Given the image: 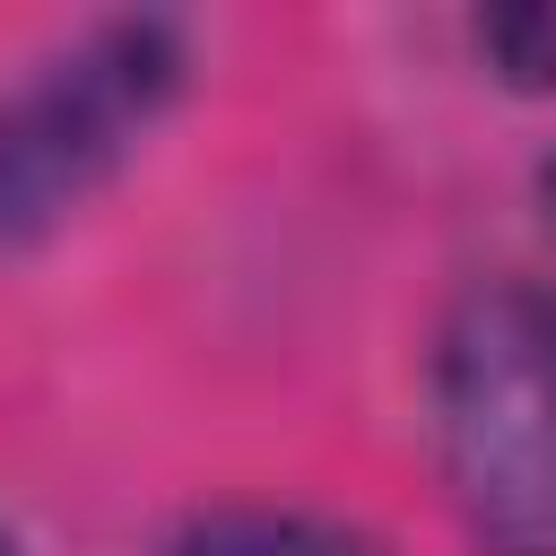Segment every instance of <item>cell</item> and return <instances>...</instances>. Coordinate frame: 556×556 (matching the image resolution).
<instances>
[{
  "mask_svg": "<svg viewBox=\"0 0 556 556\" xmlns=\"http://www.w3.org/2000/svg\"><path fill=\"white\" fill-rule=\"evenodd\" d=\"M547 182H556V174H547Z\"/></svg>",
  "mask_w": 556,
  "mask_h": 556,
  "instance_id": "8992f818",
  "label": "cell"
},
{
  "mask_svg": "<svg viewBox=\"0 0 556 556\" xmlns=\"http://www.w3.org/2000/svg\"><path fill=\"white\" fill-rule=\"evenodd\" d=\"M174 556H382L365 530L348 521H321V513H269V504H226V513H200Z\"/></svg>",
  "mask_w": 556,
  "mask_h": 556,
  "instance_id": "3957f363",
  "label": "cell"
},
{
  "mask_svg": "<svg viewBox=\"0 0 556 556\" xmlns=\"http://www.w3.org/2000/svg\"><path fill=\"white\" fill-rule=\"evenodd\" d=\"M434 434L486 556H556V304L478 287L434 348Z\"/></svg>",
  "mask_w": 556,
  "mask_h": 556,
  "instance_id": "6da1fadb",
  "label": "cell"
},
{
  "mask_svg": "<svg viewBox=\"0 0 556 556\" xmlns=\"http://www.w3.org/2000/svg\"><path fill=\"white\" fill-rule=\"evenodd\" d=\"M182 87V43L156 17H113L78 35L43 78L0 96V252L52 235L96 182L122 174V156L148 139V122Z\"/></svg>",
  "mask_w": 556,
  "mask_h": 556,
  "instance_id": "7a4b0ae2",
  "label": "cell"
},
{
  "mask_svg": "<svg viewBox=\"0 0 556 556\" xmlns=\"http://www.w3.org/2000/svg\"><path fill=\"white\" fill-rule=\"evenodd\" d=\"M486 61L513 87H556V0H521V9H486L478 17Z\"/></svg>",
  "mask_w": 556,
  "mask_h": 556,
  "instance_id": "277c9868",
  "label": "cell"
},
{
  "mask_svg": "<svg viewBox=\"0 0 556 556\" xmlns=\"http://www.w3.org/2000/svg\"><path fill=\"white\" fill-rule=\"evenodd\" d=\"M0 556H17V539H9V530H0Z\"/></svg>",
  "mask_w": 556,
  "mask_h": 556,
  "instance_id": "5b68a950",
  "label": "cell"
}]
</instances>
